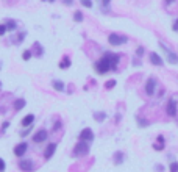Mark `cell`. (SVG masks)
<instances>
[{
    "label": "cell",
    "mask_w": 178,
    "mask_h": 172,
    "mask_svg": "<svg viewBox=\"0 0 178 172\" xmlns=\"http://www.w3.org/2000/svg\"><path fill=\"white\" fill-rule=\"evenodd\" d=\"M83 19H84V16H83L81 11H75L73 13V21L75 22H83Z\"/></svg>",
    "instance_id": "20"
},
{
    "label": "cell",
    "mask_w": 178,
    "mask_h": 172,
    "mask_svg": "<svg viewBox=\"0 0 178 172\" xmlns=\"http://www.w3.org/2000/svg\"><path fill=\"white\" fill-rule=\"evenodd\" d=\"M34 119H36V116L34 114H27V116H24V119H22V127H31L33 125V122H34Z\"/></svg>",
    "instance_id": "13"
},
{
    "label": "cell",
    "mask_w": 178,
    "mask_h": 172,
    "mask_svg": "<svg viewBox=\"0 0 178 172\" xmlns=\"http://www.w3.org/2000/svg\"><path fill=\"white\" fill-rule=\"evenodd\" d=\"M122 161H124V153L117 152L114 155V163H116V164H122Z\"/></svg>",
    "instance_id": "21"
},
{
    "label": "cell",
    "mask_w": 178,
    "mask_h": 172,
    "mask_svg": "<svg viewBox=\"0 0 178 172\" xmlns=\"http://www.w3.org/2000/svg\"><path fill=\"white\" fill-rule=\"evenodd\" d=\"M153 147H155V150H163V149H164V144H159V142H158V144H155Z\"/></svg>",
    "instance_id": "32"
},
{
    "label": "cell",
    "mask_w": 178,
    "mask_h": 172,
    "mask_svg": "<svg viewBox=\"0 0 178 172\" xmlns=\"http://www.w3.org/2000/svg\"><path fill=\"white\" fill-rule=\"evenodd\" d=\"M27 150H28V144L25 142V141H22V142H19V144H16L14 146V155L16 157H19V158H22L25 153H27Z\"/></svg>",
    "instance_id": "5"
},
{
    "label": "cell",
    "mask_w": 178,
    "mask_h": 172,
    "mask_svg": "<svg viewBox=\"0 0 178 172\" xmlns=\"http://www.w3.org/2000/svg\"><path fill=\"white\" fill-rule=\"evenodd\" d=\"M52 86H53L55 91H58V92H63L64 89H66L64 81H61V80H53V81H52Z\"/></svg>",
    "instance_id": "15"
},
{
    "label": "cell",
    "mask_w": 178,
    "mask_h": 172,
    "mask_svg": "<svg viewBox=\"0 0 178 172\" xmlns=\"http://www.w3.org/2000/svg\"><path fill=\"white\" fill-rule=\"evenodd\" d=\"M150 61H152V64H155V66H163V60H161V57H159L158 53H155V52L150 53Z\"/></svg>",
    "instance_id": "16"
},
{
    "label": "cell",
    "mask_w": 178,
    "mask_h": 172,
    "mask_svg": "<svg viewBox=\"0 0 178 172\" xmlns=\"http://www.w3.org/2000/svg\"><path fill=\"white\" fill-rule=\"evenodd\" d=\"M42 2H47V0H42Z\"/></svg>",
    "instance_id": "40"
},
{
    "label": "cell",
    "mask_w": 178,
    "mask_h": 172,
    "mask_svg": "<svg viewBox=\"0 0 178 172\" xmlns=\"http://www.w3.org/2000/svg\"><path fill=\"white\" fill-rule=\"evenodd\" d=\"M47 138H49V131H47L45 128L37 130V131L33 135V141H34L36 144H41V142H44Z\"/></svg>",
    "instance_id": "7"
},
{
    "label": "cell",
    "mask_w": 178,
    "mask_h": 172,
    "mask_svg": "<svg viewBox=\"0 0 178 172\" xmlns=\"http://www.w3.org/2000/svg\"><path fill=\"white\" fill-rule=\"evenodd\" d=\"M155 88H156V80L155 78H148L147 83H145V92L148 96H153L155 94Z\"/></svg>",
    "instance_id": "11"
},
{
    "label": "cell",
    "mask_w": 178,
    "mask_h": 172,
    "mask_svg": "<svg viewBox=\"0 0 178 172\" xmlns=\"http://www.w3.org/2000/svg\"><path fill=\"white\" fill-rule=\"evenodd\" d=\"M27 105V102L24 100V99H17V100L13 102V108H14V111H21L24 110V106Z\"/></svg>",
    "instance_id": "17"
},
{
    "label": "cell",
    "mask_w": 178,
    "mask_h": 172,
    "mask_svg": "<svg viewBox=\"0 0 178 172\" xmlns=\"http://www.w3.org/2000/svg\"><path fill=\"white\" fill-rule=\"evenodd\" d=\"M53 2H56V0H49V3H53Z\"/></svg>",
    "instance_id": "39"
},
{
    "label": "cell",
    "mask_w": 178,
    "mask_h": 172,
    "mask_svg": "<svg viewBox=\"0 0 178 172\" xmlns=\"http://www.w3.org/2000/svg\"><path fill=\"white\" fill-rule=\"evenodd\" d=\"M5 169H6V163L3 158H0V172H5Z\"/></svg>",
    "instance_id": "27"
},
{
    "label": "cell",
    "mask_w": 178,
    "mask_h": 172,
    "mask_svg": "<svg viewBox=\"0 0 178 172\" xmlns=\"http://www.w3.org/2000/svg\"><path fill=\"white\" fill-rule=\"evenodd\" d=\"M56 147H58V144H56V142H49V146H47L45 150H44V158L50 160L53 157V153L56 152Z\"/></svg>",
    "instance_id": "10"
},
{
    "label": "cell",
    "mask_w": 178,
    "mask_h": 172,
    "mask_svg": "<svg viewBox=\"0 0 178 172\" xmlns=\"http://www.w3.org/2000/svg\"><path fill=\"white\" fill-rule=\"evenodd\" d=\"M170 172H178V163H172L170 164Z\"/></svg>",
    "instance_id": "30"
},
{
    "label": "cell",
    "mask_w": 178,
    "mask_h": 172,
    "mask_svg": "<svg viewBox=\"0 0 178 172\" xmlns=\"http://www.w3.org/2000/svg\"><path fill=\"white\" fill-rule=\"evenodd\" d=\"M6 31H8V30H6V25H5V24H2V25H0V36H3Z\"/></svg>",
    "instance_id": "29"
},
{
    "label": "cell",
    "mask_w": 178,
    "mask_h": 172,
    "mask_svg": "<svg viewBox=\"0 0 178 172\" xmlns=\"http://www.w3.org/2000/svg\"><path fill=\"white\" fill-rule=\"evenodd\" d=\"M172 28H173V31H178V19L175 21V24H173V27H172Z\"/></svg>",
    "instance_id": "36"
},
{
    "label": "cell",
    "mask_w": 178,
    "mask_h": 172,
    "mask_svg": "<svg viewBox=\"0 0 178 172\" xmlns=\"http://www.w3.org/2000/svg\"><path fill=\"white\" fill-rule=\"evenodd\" d=\"M64 2V5H67V6H70L72 3H73V0H63Z\"/></svg>",
    "instance_id": "35"
},
{
    "label": "cell",
    "mask_w": 178,
    "mask_h": 172,
    "mask_svg": "<svg viewBox=\"0 0 178 172\" xmlns=\"http://www.w3.org/2000/svg\"><path fill=\"white\" fill-rule=\"evenodd\" d=\"M63 127V122H61V119H56L55 121V124H53V128H52V131H58L60 128Z\"/></svg>",
    "instance_id": "24"
},
{
    "label": "cell",
    "mask_w": 178,
    "mask_h": 172,
    "mask_svg": "<svg viewBox=\"0 0 178 172\" xmlns=\"http://www.w3.org/2000/svg\"><path fill=\"white\" fill-rule=\"evenodd\" d=\"M5 25H6V30H8V31H16V30H17V24H16V21H13V19H8Z\"/></svg>",
    "instance_id": "19"
},
{
    "label": "cell",
    "mask_w": 178,
    "mask_h": 172,
    "mask_svg": "<svg viewBox=\"0 0 178 172\" xmlns=\"http://www.w3.org/2000/svg\"><path fill=\"white\" fill-rule=\"evenodd\" d=\"M128 39L127 36H122V34H117V33H111L108 36V42L111 46H122V44H125Z\"/></svg>",
    "instance_id": "3"
},
{
    "label": "cell",
    "mask_w": 178,
    "mask_h": 172,
    "mask_svg": "<svg viewBox=\"0 0 178 172\" xmlns=\"http://www.w3.org/2000/svg\"><path fill=\"white\" fill-rule=\"evenodd\" d=\"M144 55V47H138L136 50V57H142Z\"/></svg>",
    "instance_id": "31"
},
{
    "label": "cell",
    "mask_w": 178,
    "mask_h": 172,
    "mask_svg": "<svg viewBox=\"0 0 178 172\" xmlns=\"http://www.w3.org/2000/svg\"><path fill=\"white\" fill-rule=\"evenodd\" d=\"M175 0H166V3H173Z\"/></svg>",
    "instance_id": "38"
},
{
    "label": "cell",
    "mask_w": 178,
    "mask_h": 172,
    "mask_svg": "<svg viewBox=\"0 0 178 172\" xmlns=\"http://www.w3.org/2000/svg\"><path fill=\"white\" fill-rule=\"evenodd\" d=\"M30 131H31V127H25V130L21 131V136H27V135L30 133Z\"/></svg>",
    "instance_id": "28"
},
{
    "label": "cell",
    "mask_w": 178,
    "mask_h": 172,
    "mask_svg": "<svg viewBox=\"0 0 178 172\" xmlns=\"http://www.w3.org/2000/svg\"><path fill=\"white\" fill-rule=\"evenodd\" d=\"M166 111H167L169 116H175L176 114V100H173V99H172V100H169Z\"/></svg>",
    "instance_id": "12"
},
{
    "label": "cell",
    "mask_w": 178,
    "mask_h": 172,
    "mask_svg": "<svg viewBox=\"0 0 178 172\" xmlns=\"http://www.w3.org/2000/svg\"><path fill=\"white\" fill-rule=\"evenodd\" d=\"M159 46H161V49H163V50L166 52L167 61L170 63V64H176V63H178V55H176V53H173V52H172L170 49H169V47H166L163 42H159Z\"/></svg>",
    "instance_id": "4"
},
{
    "label": "cell",
    "mask_w": 178,
    "mask_h": 172,
    "mask_svg": "<svg viewBox=\"0 0 178 172\" xmlns=\"http://www.w3.org/2000/svg\"><path fill=\"white\" fill-rule=\"evenodd\" d=\"M109 3H111V0H102V5H103V8L109 6Z\"/></svg>",
    "instance_id": "34"
},
{
    "label": "cell",
    "mask_w": 178,
    "mask_h": 172,
    "mask_svg": "<svg viewBox=\"0 0 178 172\" xmlns=\"http://www.w3.org/2000/svg\"><path fill=\"white\" fill-rule=\"evenodd\" d=\"M156 141H158L159 144H164V138H163V136H158V139H156Z\"/></svg>",
    "instance_id": "37"
},
{
    "label": "cell",
    "mask_w": 178,
    "mask_h": 172,
    "mask_svg": "<svg viewBox=\"0 0 178 172\" xmlns=\"http://www.w3.org/2000/svg\"><path fill=\"white\" fill-rule=\"evenodd\" d=\"M114 86H116V80H108L106 83H105V88L106 89H112Z\"/></svg>",
    "instance_id": "25"
},
{
    "label": "cell",
    "mask_w": 178,
    "mask_h": 172,
    "mask_svg": "<svg viewBox=\"0 0 178 172\" xmlns=\"http://www.w3.org/2000/svg\"><path fill=\"white\" fill-rule=\"evenodd\" d=\"M8 127H9V121H5V122L2 124V131H5V130L8 128Z\"/></svg>",
    "instance_id": "33"
},
{
    "label": "cell",
    "mask_w": 178,
    "mask_h": 172,
    "mask_svg": "<svg viewBox=\"0 0 178 172\" xmlns=\"http://www.w3.org/2000/svg\"><path fill=\"white\" fill-rule=\"evenodd\" d=\"M31 57H33V52L31 50H24V53H22V60L24 61H28Z\"/></svg>",
    "instance_id": "23"
},
{
    "label": "cell",
    "mask_w": 178,
    "mask_h": 172,
    "mask_svg": "<svg viewBox=\"0 0 178 172\" xmlns=\"http://www.w3.org/2000/svg\"><path fill=\"white\" fill-rule=\"evenodd\" d=\"M78 139L80 141H86V142H91V141H94V131L91 130V128H83L81 131H80V135H78Z\"/></svg>",
    "instance_id": "6"
},
{
    "label": "cell",
    "mask_w": 178,
    "mask_h": 172,
    "mask_svg": "<svg viewBox=\"0 0 178 172\" xmlns=\"http://www.w3.org/2000/svg\"><path fill=\"white\" fill-rule=\"evenodd\" d=\"M105 55L108 57V60L111 63V70H116L119 61H120V57L117 55V53H112V52H105Z\"/></svg>",
    "instance_id": "9"
},
{
    "label": "cell",
    "mask_w": 178,
    "mask_h": 172,
    "mask_svg": "<svg viewBox=\"0 0 178 172\" xmlns=\"http://www.w3.org/2000/svg\"><path fill=\"white\" fill-rule=\"evenodd\" d=\"M31 52L36 53V57H42V55H44V49H42V46H41L39 42H34V44H33Z\"/></svg>",
    "instance_id": "18"
},
{
    "label": "cell",
    "mask_w": 178,
    "mask_h": 172,
    "mask_svg": "<svg viewBox=\"0 0 178 172\" xmlns=\"http://www.w3.org/2000/svg\"><path fill=\"white\" fill-rule=\"evenodd\" d=\"M88 152H89V144H88L86 141H78V142L73 146L72 155H73L75 158H78V157H84V155H88Z\"/></svg>",
    "instance_id": "2"
},
{
    "label": "cell",
    "mask_w": 178,
    "mask_h": 172,
    "mask_svg": "<svg viewBox=\"0 0 178 172\" xmlns=\"http://www.w3.org/2000/svg\"><path fill=\"white\" fill-rule=\"evenodd\" d=\"M94 119H95L97 122H102V121L106 119V114L105 113H95V114H94Z\"/></svg>",
    "instance_id": "22"
},
{
    "label": "cell",
    "mask_w": 178,
    "mask_h": 172,
    "mask_svg": "<svg viewBox=\"0 0 178 172\" xmlns=\"http://www.w3.org/2000/svg\"><path fill=\"white\" fill-rule=\"evenodd\" d=\"M94 67H95V70L99 72L100 75H105L106 72L111 70V63H109V60H108L106 55H103V58H100L95 64H94Z\"/></svg>",
    "instance_id": "1"
},
{
    "label": "cell",
    "mask_w": 178,
    "mask_h": 172,
    "mask_svg": "<svg viewBox=\"0 0 178 172\" xmlns=\"http://www.w3.org/2000/svg\"><path fill=\"white\" fill-rule=\"evenodd\" d=\"M80 3L84 8H92V0H80Z\"/></svg>",
    "instance_id": "26"
},
{
    "label": "cell",
    "mask_w": 178,
    "mask_h": 172,
    "mask_svg": "<svg viewBox=\"0 0 178 172\" xmlns=\"http://www.w3.org/2000/svg\"><path fill=\"white\" fill-rule=\"evenodd\" d=\"M70 64H72V61H70V58L67 57V55H64L61 60H60V69H69L70 67Z\"/></svg>",
    "instance_id": "14"
},
{
    "label": "cell",
    "mask_w": 178,
    "mask_h": 172,
    "mask_svg": "<svg viewBox=\"0 0 178 172\" xmlns=\"http://www.w3.org/2000/svg\"><path fill=\"white\" fill-rule=\"evenodd\" d=\"M34 163L31 160H21L19 161V169L24 170V172H33L34 170Z\"/></svg>",
    "instance_id": "8"
}]
</instances>
